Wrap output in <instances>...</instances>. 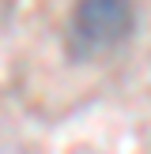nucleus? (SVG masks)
<instances>
[{
    "instance_id": "obj_1",
    "label": "nucleus",
    "mask_w": 151,
    "mask_h": 154,
    "mask_svg": "<svg viewBox=\"0 0 151 154\" xmlns=\"http://www.w3.org/2000/svg\"><path fill=\"white\" fill-rule=\"evenodd\" d=\"M132 0H76L72 8V34L87 49H106L128 38L132 30Z\"/></svg>"
}]
</instances>
